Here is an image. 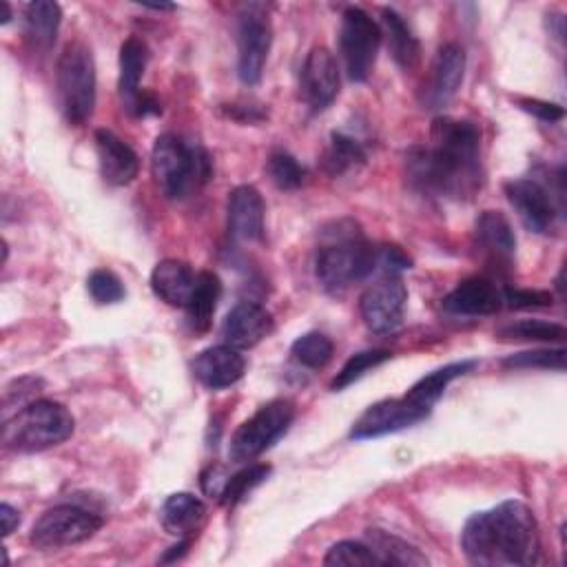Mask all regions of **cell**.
<instances>
[{
    "label": "cell",
    "mask_w": 567,
    "mask_h": 567,
    "mask_svg": "<svg viewBox=\"0 0 567 567\" xmlns=\"http://www.w3.org/2000/svg\"><path fill=\"white\" fill-rule=\"evenodd\" d=\"M405 166L412 186L427 195L472 197L483 184L481 128L470 120L436 117L430 144L412 146Z\"/></svg>",
    "instance_id": "1"
},
{
    "label": "cell",
    "mask_w": 567,
    "mask_h": 567,
    "mask_svg": "<svg viewBox=\"0 0 567 567\" xmlns=\"http://www.w3.org/2000/svg\"><path fill=\"white\" fill-rule=\"evenodd\" d=\"M461 547L470 563L485 567H525L540 554L538 525L523 501H503L472 514L461 532Z\"/></svg>",
    "instance_id": "2"
},
{
    "label": "cell",
    "mask_w": 567,
    "mask_h": 567,
    "mask_svg": "<svg viewBox=\"0 0 567 567\" xmlns=\"http://www.w3.org/2000/svg\"><path fill=\"white\" fill-rule=\"evenodd\" d=\"M151 173L157 188L168 199H184L208 182L213 166L204 146L186 142L179 135L164 133L153 144Z\"/></svg>",
    "instance_id": "3"
},
{
    "label": "cell",
    "mask_w": 567,
    "mask_h": 567,
    "mask_svg": "<svg viewBox=\"0 0 567 567\" xmlns=\"http://www.w3.org/2000/svg\"><path fill=\"white\" fill-rule=\"evenodd\" d=\"M73 414L58 401L35 399L2 423V443L13 452H42L73 434Z\"/></svg>",
    "instance_id": "4"
},
{
    "label": "cell",
    "mask_w": 567,
    "mask_h": 567,
    "mask_svg": "<svg viewBox=\"0 0 567 567\" xmlns=\"http://www.w3.org/2000/svg\"><path fill=\"white\" fill-rule=\"evenodd\" d=\"M377 264L379 248L368 244L359 233H341L334 241H328L317 250L315 272L323 290L341 295L352 284L370 277L377 270Z\"/></svg>",
    "instance_id": "5"
},
{
    "label": "cell",
    "mask_w": 567,
    "mask_h": 567,
    "mask_svg": "<svg viewBox=\"0 0 567 567\" xmlns=\"http://www.w3.org/2000/svg\"><path fill=\"white\" fill-rule=\"evenodd\" d=\"M55 91L62 115L69 124H84L95 106V62L91 49L71 42L58 58Z\"/></svg>",
    "instance_id": "6"
},
{
    "label": "cell",
    "mask_w": 567,
    "mask_h": 567,
    "mask_svg": "<svg viewBox=\"0 0 567 567\" xmlns=\"http://www.w3.org/2000/svg\"><path fill=\"white\" fill-rule=\"evenodd\" d=\"M295 408L290 401L275 399L261 405L250 419H246L230 436L228 456L233 463H248L261 452L272 447L290 427Z\"/></svg>",
    "instance_id": "7"
},
{
    "label": "cell",
    "mask_w": 567,
    "mask_h": 567,
    "mask_svg": "<svg viewBox=\"0 0 567 567\" xmlns=\"http://www.w3.org/2000/svg\"><path fill=\"white\" fill-rule=\"evenodd\" d=\"M381 40V27L363 9L348 7L343 11L339 27V53L352 82H365L370 78Z\"/></svg>",
    "instance_id": "8"
},
{
    "label": "cell",
    "mask_w": 567,
    "mask_h": 567,
    "mask_svg": "<svg viewBox=\"0 0 567 567\" xmlns=\"http://www.w3.org/2000/svg\"><path fill=\"white\" fill-rule=\"evenodd\" d=\"M102 527V518L78 505H55L33 523L29 540L38 549H60L89 540Z\"/></svg>",
    "instance_id": "9"
},
{
    "label": "cell",
    "mask_w": 567,
    "mask_h": 567,
    "mask_svg": "<svg viewBox=\"0 0 567 567\" xmlns=\"http://www.w3.org/2000/svg\"><path fill=\"white\" fill-rule=\"evenodd\" d=\"M408 303V288L399 275H383L379 281L365 288L359 299V312L368 330L377 334L392 332L401 319Z\"/></svg>",
    "instance_id": "10"
},
{
    "label": "cell",
    "mask_w": 567,
    "mask_h": 567,
    "mask_svg": "<svg viewBox=\"0 0 567 567\" xmlns=\"http://www.w3.org/2000/svg\"><path fill=\"white\" fill-rule=\"evenodd\" d=\"M272 29L270 20L250 7L237 22V75L244 84L252 86L261 80L264 64L270 51Z\"/></svg>",
    "instance_id": "11"
},
{
    "label": "cell",
    "mask_w": 567,
    "mask_h": 567,
    "mask_svg": "<svg viewBox=\"0 0 567 567\" xmlns=\"http://www.w3.org/2000/svg\"><path fill=\"white\" fill-rule=\"evenodd\" d=\"M430 412L412 403L410 399H383L374 405H370L352 425L350 439L365 441V439H379L399 430H405L423 419H427Z\"/></svg>",
    "instance_id": "12"
},
{
    "label": "cell",
    "mask_w": 567,
    "mask_h": 567,
    "mask_svg": "<svg viewBox=\"0 0 567 567\" xmlns=\"http://www.w3.org/2000/svg\"><path fill=\"white\" fill-rule=\"evenodd\" d=\"M301 100L317 113L332 104L339 93V69L332 53L326 47H315L299 73Z\"/></svg>",
    "instance_id": "13"
},
{
    "label": "cell",
    "mask_w": 567,
    "mask_h": 567,
    "mask_svg": "<svg viewBox=\"0 0 567 567\" xmlns=\"http://www.w3.org/2000/svg\"><path fill=\"white\" fill-rule=\"evenodd\" d=\"M465 75V51L463 47L450 42L439 49L432 66L427 82L423 84L421 91V102L425 109H441L445 106L456 91L463 84Z\"/></svg>",
    "instance_id": "14"
},
{
    "label": "cell",
    "mask_w": 567,
    "mask_h": 567,
    "mask_svg": "<svg viewBox=\"0 0 567 567\" xmlns=\"http://www.w3.org/2000/svg\"><path fill=\"white\" fill-rule=\"evenodd\" d=\"M505 195L514 206L523 226L532 233H545L554 224V202L543 184L536 179H509L505 182Z\"/></svg>",
    "instance_id": "15"
},
{
    "label": "cell",
    "mask_w": 567,
    "mask_h": 567,
    "mask_svg": "<svg viewBox=\"0 0 567 567\" xmlns=\"http://www.w3.org/2000/svg\"><path fill=\"white\" fill-rule=\"evenodd\" d=\"M272 332V315L255 301L235 303L221 321L219 334L226 346L246 350Z\"/></svg>",
    "instance_id": "16"
},
{
    "label": "cell",
    "mask_w": 567,
    "mask_h": 567,
    "mask_svg": "<svg viewBox=\"0 0 567 567\" xmlns=\"http://www.w3.org/2000/svg\"><path fill=\"white\" fill-rule=\"evenodd\" d=\"M244 372H246L244 354L237 348L226 343L210 346L193 359L195 379L210 390L235 385L244 377Z\"/></svg>",
    "instance_id": "17"
},
{
    "label": "cell",
    "mask_w": 567,
    "mask_h": 567,
    "mask_svg": "<svg viewBox=\"0 0 567 567\" xmlns=\"http://www.w3.org/2000/svg\"><path fill=\"white\" fill-rule=\"evenodd\" d=\"M228 233L239 241H259L264 237V217L266 206L261 193L250 186L241 184L230 190L228 195Z\"/></svg>",
    "instance_id": "18"
},
{
    "label": "cell",
    "mask_w": 567,
    "mask_h": 567,
    "mask_svg": "<svg viewBox=\"0 0 567 567\" xmlns=\"http://www.w3.org/2000/svg\"><path fill=\"white\" fill-rule=\"evenodd\" d=\"M501 306L503 292L496 288L494 281L483 277H470L443 297V310L458 317L494 315L501 310Z\"/></svg>",
    "instance_id": "19"
},
{
    "label": "cell",
    "mask_w": 567,
    "mask_h": 567,
    "mask_svg": "<svg viewBox=\"0 0 567 567\" xmlns=\"http://www.w3.org/2000/svg\"><path fill=\"white\" fill-rule=\"evenodd\" d=\"M95 151H97L100 173L104 182L113 186H126L137 177V171H140L137 153L113 131H106V128L95 131Z\"/></svg>",
    "instance_id": "20"
},
{
    "label": "cell",
    "mask_w": 567,
    "mask_h": 567,
    "mask_svg": "<svg viewBox=\"0 0 567 567\" xmlns=\"http://www.w3.org/2000/svg\"><path fill=\"white\" fill-rule=\"evenodd\" d=\"M195 281L197 272H193V268L179 259H162L151 272L153 292L168 306L186 308L195 290Z\"/></svg>",
    "instance_id": "21"
},
{
    "label": "cell",
    "mask_w": 567,
    "mask_h": 567,
    "mask_svg": "<svg viewBox=\"0 0 567 567\" xmlns=\"http://www.w3.org/2000/svg\"><path fill=\"white\" fill-rule=\"evenodd\" d=\"M204 518H206V505L188 492L171 494L162 503V509H159L162 527L171 536H177V538H184V536L197 532L199 525L204 523Z\"/></svg>",
    "instance_id": "22"
},
{
    "label": "cell",
    "mask_w": 567,
    "mask_h": 567,
    "mask_svg": "<svg viewBox=\"0 0 567 567\" xmlns=\"http://www.w3.org/2000/svg\"><path fill=\"white\" fill-rule=\"evenodd\" d=\"M148 64V47L137 35H128L120 47V78L117 89L124 106L131 111L140 91L142 75Z\"/></svg>",
    "instance_id": "23"
},
{
    "label": "cell",
    "mask_w": 567,
    "mask_h": 567,
    "mask_svg": "<svg viewBox=\"0 0 567 567\" xmlns=\"http://www.w3.org/2000/svg\"><path fill=\"white\" fill-rule=\"evenodd\" d=\"M62 9L51 0H35L24 7V35L33 51L47 53L55 42Z\"/></svg>",
    "instance_id": "24"
},
{
    "label": "cell",
    "mask_w": 567,
    "mask_h": 567,
    "mask_svg": "<svg viewBox=\"0 0 567 567\" xmlns=\"http://www.w3.org/2000/svg\"><path fill=\"white\" fill-rule=\"evenodd\" d=\"M381 27H383L381 35H385L388 49H390L394 62L401 69L412 71L421 60V44H419L416 35L410 31L405 20L392 9L381 11Z\"/></svg>",
    "instance_id": "25"
},
{
    "label": "cell",
    "mask_w": 567,
    "mask_h": 567,
    "mask_svg": "<svg viewBox=\"0 0 567 567\" xmlns=\"http://www.w3.org/2000/svg\"><path fill=\"white\" fill-rule=\"evenodd\" d=\"M474 365H476L474 359H463V361H454V363H447V365H443V368H436V370H432L430 374L421 377V379L405 392V399H410V401L416 403L419 408L432 412V405L443 396L445 388H447L456 377H463L465 372H470Z\"/></svg>",
    "instance_id": "26"
},
{
    "label": "cell",
    "mask_w": 567,
    "mask_h": 567,
    "mask_svg": "<svg viewBox=\"0 0 567 567\" xmlns=\"http://www.w3.org/2000/svg\"><path fill=\"white\" fill-rule=\"evenodd\" d=\"M221 295V281L215 272L202 270L197 272V281H195V290L190 295V301L186 306V319L188 326L195 332H206L210 326V319L215 315L217 301Z\"/></svg>",
    "instance_id": "27"
},
{
    "label": "cell",
    "mask_w": 567,
    "mask_h": 567,
    "mask_svg": "<svg viewBox=\"0 0 567 567\" xmlns=\"http://www.w3.org/2000/svg\"><path fill=\"white\" fill-rule=\"evenodd\" d=\"M478 241L496 257H512L516 250V237L509 219L501 210H483L476 219Z\"/></svg>",
    "instance_id": "28"
},
{
    "label": "cell",
    "mask_w": 567,
    "mask_h": 567,
    "mask_svg": "<svg viewBox=\"0 0 567 567\" xmlns=\"http://www.w3.org/2000/svg\"><path fill=\"white\" fill-rule=\"evenodd\" d=\"M365 538L370 549L379 556L381 565H427V558L414 545L390 532L368 529Z\"/></svg>",
    "instance_id": "29"
},
{
    "label": "cell",
    "mask_w": 567,
    "mask_h": 567,
    "mask_svg": "<svg viewBox=\"0 0 567 567\" xmlns=\"http://www.w3.org/2000/svg\"><path fill=\"white\" fill-rule=\"evenodd\" d=\"M361 164H365V148L361 146V142L343 133H332L323 155V168L332 177H337L359 168Z\"/></svg>",
    "instance_id": "30"
},
{
    "label": "cell",
    "mask_w": 567,
    "mask_h": 567,
    "mask_svg": "<svg viewBox=\"0 0 567 567\" xmlns=\"http://www.w3.org/2000/svg\"><path fill=\"white\" fill-rule=\"evenodd\" d=\"M332 352H334V346L330 337H326L323 332H306L299 339H295V343L290 346L292 359L299 365L310 370L323 368L332 359Z\"/></svg>",
    "instance_id": "31"
},
{
    "label": "cell",
    "mask_w": 567,
    "mask_h": 567,
    "mask_svg": "<svg viewBox=\"0 0 567 567\" xmlns=\"http://www.w3.org/2000/svg\"><path fill=\"white\" fill-rule=\"evenodd\" d=\"M565 328L554 321L543 319H520L498 330L501 339H516V341H563Z\"/></svg>",
    "instance_id": "32"
},
{
    "label": "cell",
    "mask_w": 567,
    "mask_h": 567,
    "mask_svg": "<svg viewBox=\"0 0 567 567\" xmlns=\"http://www.w3.org/2000/svg\"><path fill=\"white\" fill-rule=\"evenodd\" d=\"M388 359H390V350H381V348L357 352V354H352V357L343 363V368H341V370L337 372V377L330 381V388H332V390H343V388L352 385L354 381H359L365 372H370V370H374L377 365L385 363Z\"/></svg>",
    "instance_id": "33"
},
{
    "label": "cell",
    "mask_w": 567,
    "mask_h": 567,
    "mask_svg": "<svg viewBox=\"0 0 567 567\" xmlns=\"http://www.w3.org/2000/svg\"><path fill=\"white\" fill-rule=\"evenodd\" d=\"M270 474V465H264V463H255V465H248L244 470H239L237 474L228 476V483L219 496L221 505L226 507H235L250 489H255L259 483L266 481V476Z\"/></svg>",
    "instance_id": "34"
},
{
    "label": "cell",
    "mask_w": 567,
    "mask_h": 567,
    "mask_svg": "<svg viewBox=\"0 0 567 567\" xmlns=\"http://www.w3.org/2000/svg\"><path fill=\"white\" fill-rule=\"evenodd\" d=\"M323 565H343V567H372L381 565L379 556L370 549L368 543L359 540H339L323 556Z\"/></svg>",
    "instance_id": "35"
},
{
    "label": "cell",
    "mask_w": 567,
    "mask_h": 567,
    "mask_svg": "<svg viewBox=\"0 0 567 567\" xmlns=\"http://www.w3.org/2000/svg\"><path fill=\"white\" fill-rule=\"evenodd\" d=\"M268 175L281 190H295L306 179V168L286 151H277L268 159Z\"/></svg>",
    "instance_id": "36"
},
{
    "label": "cell",
    "mask_w": 567,
    "mask_h": 567,
    "mask_svg": "<svg viewBox=\"0 0 567 567\" xmlns=\"http://www.w3.org/2000/svg\"><path fill=\"white\" fill-rule=\"evenodd\" d=\"M505 368H516V370H565V348H543V350H527L518 354H509L503 359Z\"/></svg>",
    "instance_id": "37"
},
{
    "label": "cell",
    "mask_w": 567,
    "mask_h": 567,
    "mask_svg": "<svg viewBox=\"0 0 567 567\" xmlns=\"http://www.w3.org/2000/svg\"><path fill=\"white\" fill-rule=\"evenodd\" d=\"M86 290L89 295L93 297L95 303H102V306H109V303H117L124 299L126 290H124V284L122 279L113 272V270H106V268H97L89 275L86 279Z\"/></svg>",
    "instance_id": "38"
},
{
    "label": "cell",
    "mask_w": 567,
    "mask_h": 567,
    "mask_svg": "<svg viewBox=\"0 0 567 567\" xmlns=\"http://www.w3.org/2000/svg\"><path fill=\"white\" fill-rule=\"evenodd\" d=\"M503 301L509 308L529 310V308H549L554 297L547 290H525V288H507L503 292Z\"/></svg>",
    "instance_id": "39"
},
{
    "label": "cell",
    "mask_w": 567,
    "mask_h": 567,
    "mask_svg": "<svg viewBox=\"0 0 567 567\" xmlns=\"http://www.w3.org/2000/svg\"><path fill=\"white\" fill-rule=\"evenodd\" d=\"M516 102L523 111L532 113L534 117H538L543 122H558L565 115L563 106H558L554 102H545V100H536V97H518Z\"/></svg>",
    "instance_id": "40"
},
{
    "label": "cell",
    "mask_w": 567,
    "mask_h": 567,
    "mask_svg": "<svg viewBox=\"0 0 567 567\" xmlns=\"http://www.w3.org/2000/svg\"><path fill=\"white\" fill-rule=\"evenodd\" d=\"M202 489L208 494V496H221L226 483H228V474L221 465H210L202 472Z\"/></svg>",
    "instance_id": "41"
},
{
    "label": "cell",
    "mask_w": 567,
    "mask_h": 567,
    "mask_svg": "<svg viewBox=\"0 0 567 567\" xmlns=\"http://www.w3.org/2000/svg\"><path fill=\"white\" fill-rule=\"evenodd\" d=\"M0 518H2V536H9L20 525V512L9 503L0 505Z\"/></svg>",
    "instance_id": "42"
},
{
    "label": "cell",
    "mask_w": 567,
    "mask_h": 567,
    "mask_svg": "<svg viewBox=\"0 0 567 567\" xmlns=\"http://www.w3.org/2000/svg\"><path fill=\"white\" fill-rule=\"evenodd\" d=\"M0 9H2V16H0V24H7V22L11 20V7H9V4L2 0V2H0Z\"/></svg>",
    "instance_id": "43"
},
{
    "label": "cell",
    "mask_w": 567,
    "mask_h": 567,
    "mask_svg": "<svg viewBox=\"0 0 567 567\" xmlns=\"http://www.w3.org/2000/svg\"><path fill=\"white\" fill-rule=\"evenodd\" d=\"M146 9H155V11H162V9H175L173 4H144Z\"/></svg>",
    "instance_id": "44"
}]
</instances>
